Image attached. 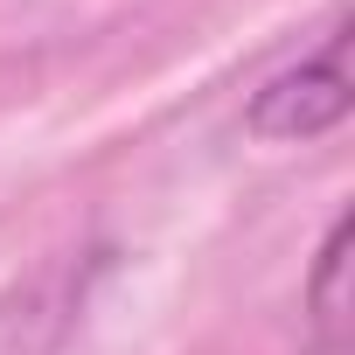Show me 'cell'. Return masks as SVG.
<instances>
[{"mask_svg":"<svg viewBox=\"0 0 355 355\" xmlns=\"http://www.w3.org/2000/svg\"><path fill=\"white\" fill-rule=\"evenodd\" d=\"M341 119H348V21H334L313 56H300L251 98L258 139H320Z\"/></svg>","mask_w":355,"mask_h":355,"instance_id":"1","label":"cell"},{"mask_svg":"<svg viewBox=\"0 0 355 355\" xmlns=\"http://www.w3.org/2000/svg\"><path fill=\"white\" fill-rule=\"evenodd\" d=\"M306 306H313V327L327 348L348 341V216L327 230L320 258H313V286H306Z\"/></svg>","mask_w":355,"mask_h":355,"instance_id":"2","label":"cell"}]
</instances>
